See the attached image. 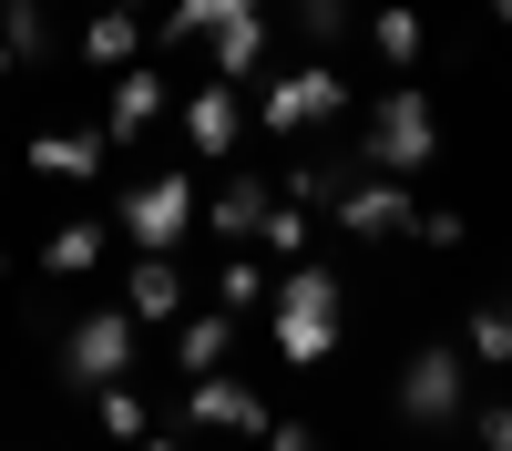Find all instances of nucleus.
Listing matches in <instances>:
<instances>
[{
  "mask_svg": "<svg viewBox=\"0 0 512 451\" xmlns=\"http://www.w3.org/2000/svg\"><path fill=\"white\" fill-rule=\"evenodd\" d=\"M267 328H277V359H287V369H328V359H338V328H349L338 267H308V257H297V267L267 287Z\"/></svg>",
  "mask_w": 512,
  "mask_h": 451,
  "instance_id": "1",
  "label": "nucleus"
},
{
  "mask_svg": "<svg viewBox=\"0 0 512 451\" xmlns=\"http://www.w3.org/2000/svg\"><path fill=\"white\" fill-rule=\"evenodd\" d=\"M359 154H369V175H431V164H441V103L431 93H420V82L400 72L390 82V93H379L369 103V123H359Z\"/></svg>",
  "mask_w": 512,
  "mask_h": 451,
  "instance_id": "2",
  "label": "nucleus"
},
{
  "mask_svg": "<svg viewBox=\"0 0 512 451\" xmlns=\"http://www.w3.org/2000/svg\"><path fill=\"white\" fill-rule=\"evenodd\" d=\"M195 216H205V195H195V175H134V185H113V226L134 236V257H175V246L195 236Z\"/></svg>",
  "mask_w": 512,
  "mask_h": 451,
  "instance_id": "3",
  "label": "nucleus"
},
{
  "mask_svg": "<svg viewBox=\"0 0 512 451\" xmlns=\"http://www.w3.org/2000/svg\"><path fill=\"white\" fill-rule=\"evenodd\" d=\"M349 103H359V93L338 82V62H297V72H277V82H267V103H256V123L297 144V134H318V123H338Z\"/></svg>",
  "mask_w": 512,
  "mask_h": 451,
  "instance_id": "4",
  "label": "nucleus"
},
{
  "mask_svg": "<svg viewBox=\"0 0 512 451\" xmlns=\"http://www.w3.org/2000/svg\"><path fill=\"white\" fill-rule=\"evenodd\" d=\"M461 390H472V380H461V349L451 339H420L400 359V421L410 431H451L461 421Z\"/></svg>",
  "mask_w": 512,
  "mask_h": 451,
  "instance_id": "5",
  "label": "nucleus"
},
{
  "mask_svg": "<svg viewBox=\"0 0 512 451\" xmlns=\"http://www.w3.org/2000/svg\"><path fill=\"white\" fill-rule=\"evenodd\" d=\"M328 226H338V236H359V246H390V236H410V226H420L410 175H349V185L328 195Z\"/></svg>",
  "mask_w": 512,
  "mask_h": 451,
  "instance_id": "6",
  "label": "nucleus"
},
{
  "mask_svg": "<svg viewBox=\"0 0 512 451\" xmlns=\"http://www.w3.org/2000/svg\"><path fill=\"white\" fill-rule=\"evenodd\" d=\"M123 369H134V308H93L62 339V380L72 390H103V380H123Z\"/></svg>",
  "mask_w": 512,
  "mask_h": 451,
  "instance_id": "7",
  "label": "nucleus"
},
{
  "mask_svg": "<svg viewBox=\"0 0 512 451\" xmlns=\"http://www.w3.org/2000/svg\"><path fill=\"white\" fill-rule=\"evenodd\" d=\"M185 421H205V431H236V441H256L277 421L267 410V390L256 380H236V369H205V380H185Z\"/></svg>",
  "mask_w": 512,
  "mask_h": 451,
  "instance_id": "8",
  "label": "nucleus"
},
{
  "mask_svg": "<svg viewBox=\"0 0 512 451\" xmlns=\"http://www.w3.org/2000/svg\"><path fill=\"white\" fill-rule=\"evenodd\" d=\"M164 103H175V93H164V72H154V62H123V72H113V103H103V144H144L154 123H164Z\"/></svg>",
  "mask_w": 512,
  "mask_h": 451,
  "instance_id": "9",
  "label": "nucleus"
},
{
  "mask_svg": "<svg viewBox=\"0 0 512 451\" xmlns=\"http://www.w3.org/2000/svg\"><path fill=\"white\" fill-rule=\"evenodd\" d=\"M123 308H134V328H175L185 318V257H134L123 267Z\"/></svg>",
  "mask_w": 512,
  "mask_h": 451,
  "instance_id": "10",
  "label": "nucleus"
},
{
  "mask_svg": "<svg viewBox=\"0 0 512 451\" xmlns=\"http://www.w3.org/2000/svg\"><path fill=\"white\" fill-rule=\"evenodd\" d=\"M175 113H185V144H195V154H236V144H246V103H236V82H205V93H185Z\"/></svg>",
  "mask_w": 512,
  "mask_h": 451,
  "instance_id": "11",
  "label": "nucleus"
},
{
  "mask_svg": "<svg viewBox=\"0 0 512 451\" xmlns=\"http://www.w3.org/2000/svg\"><path fill=\"white\" fill-rule=\"evenodd\" d=\"M185 369V380H205V369H226L236 359V308H205V318H175V349H164Z\"/></svg>",
  "mask_w": 512,
  "mask_h": 451,
  "instance_id": "12",
  "label": "nucleus"
},
{
  "mask_svg": "<svg viewBox=\"0 0 512 451\" xmlns=\"http://www.w3.org/2000/svg\"><path fill=\"white\" fill-rule=\"evenodd\" d=\"M267 205H277V185H267V175H226L216 195H205V226H216V236H236V246H246L256 226H267Z\"/></svg>",
  "mask_w": 512,
  "mask_h": 451,
  "instance_id": "13",
  "label": "nucleus"
},
{
  "mask_svg": "<svg viewBox=\"0 0 512 451\" xmlns=\"http://www.w3.org/2000/svg\"><path fill=\"white\" fill-rule=\"evenodd\" d=\"M82 62H93V72L144 62V11H123V0H113V11H93V21H82Z\"/></svg>",
  "mask_w": 512,
  "mask_h": 451,
  "instance_id": "14",
  "label": "nucleus"
},
{
  "mask_svg": "<svg viewBox=\"0 0 512 451\" xmlns=\"http://www.w3.org/2000/svg\"><path fill=\"white\" fill-rule=\"evenodd\" d=\"M103 134H31V175H62V185H93L103 175Z\"/></svg>",
  "mask_w": 512,
  "mask_h": 451,
  "instance_id": "15",
  "label": "nucleus"
},
{
  "mask_svg": "<svg viewBox=\"0 0 512 451\" xmlns=\"http://www.w3.org/2000/svg\"><path fill=\"white\" fill-rule=\"evenodd\" d=\"M205 52H216V82H246L256 62H267V0H256V11H236L216 41H205Z\"/></svg>",
  "mask_w": 512,
  "mask_h": 451,
  "instance_id": "16",
  "label": "nucleus"
},
{
  "mask_svg": "<svg viewBox=\"0 0 512 451\" xmlns=\"http://www.w3.org/2000/svg\"><path fill=\"white\" fill-rule=\"evenodd\" d=\"M369 41H379V62H390V72H410L420 52H431V21H420L410 0H390V11H369Z\"/></svg>",
  "mask_w": 512,
  "mask_h": 451,
  "instance_id": "17",
  "label": "nucleus"
},
{
  "mask_svg": "<svg viewBox=\"0 0 512 451\" xmlns=\"http://www.w3.org/2000/svg\"><path fill=\"white\" fill-rule=\"evenodd\" d=\"M93 267H103V226H93V216L41 236V277H93Z\"/></svg>",
  "mask_w": 512,
  "mask_h": 451,
  "instance_id": "18",
  "label": "nucleus"
},
{
  "mask_svg": "<svg viewBox=\"0 0 512 451\" xmlns=\"http://www.w3.org/2000/svg\"><path fill=\"white\" fill-rule=\"evenodd\" d=\"M236 11H256V0H164V52L175 41H216Z\"/></svg>",
  "mask_w": 512,
  "mask_h": 451,
  "instance_id": "19",
  "label": "nucleus"
},
{
  "mask_svg": "<svg viewBox=\"0 0 512 451\" xmlns=\"http://www.w3.org/2000/svg\"><path fill=\"white\" fill-rule=\"evenodd\" d=\"M93 421H103L113 441H144V431H154V410H144V390H123V380H103V390H93Z\"/></svg>",
  "mask_w": 512,
  "mask_h": 451,
  "instance_id": "20",
  "label": "nucleus"
},
{
  "mask_svg": "<svg viewBox=\"0 0 512 451\" xmlns=\"http://www.w3.org/2000/svg\"><path fill=\"white\" fill-rule=\"evenodd\" d=\"M461 359H492V369H512V308H472V328H461Z\"/></svg>",
  "mask_w": 512,
  "mask_h": 451,
  "instance_id": "21",
  "label": "nucleus"
},
{
  "mask_svg": "<svg viewBox=\"0 0 512 451\" xmlns=\"http://www.w3.org/2000/svg\"><path fill=\"white\" fill-rule=\"evenodd\" d=\"M0 41H11L21 62H41L52 52V11H41V0H0Z\"/></svg>",
  "mask_w": 512,
  "mask_h": 451,
  "instance_id": "22",
  "label": "nucleus"
},
{
  "mask_svg": "<svg viewBox=\"0 0 512 451\" xmlns=\"http://www.w3.org/2000/svg\"><path fill=\"white\" fill-rule=\"evenodd\" d=\"M297 31H308V41H318V62H328L338 41L359 31V0H297Z\"/></svg>",
  "mask_w": 512,
  "mask_h": 451,
  "instance_id": "23",
  "label": "nucleus"
},
{
  "mask_svg": "<svg viewBox=\"0 0 512 451\" xmlns=\"http://www.w3.org/2000/svg\"><path fill=\"white\" fill-rule=\"evenodd\" d=\"M256 246H277V257H308V205L277 195V205H267V226H256Z\"/></svg>",
  "mask_w": 512,
  "mask_h": 451,
  "instance_id": "24",
  "label": "nucleus"
},
{
  "mask_svg": "<svg viewBox=\"0 0 512 451\" xmlns=\"http://www.w3.org/2000/svg\"><path fill=\"white\" fill-rule=\"evenodd\" d=\"M216 308H236V318H246V308H267V267H246V257L216 267Z\"/></svg>",
  "mask_w": 512,
  "mask_h": 451,
  "instance_id": "25",
  "label": "nucleus"
},
{
  "mask_svg": "<svg viewBox=\"0 0 512 451\" xmlns=\"http://www.w3.org/2000/svg\"><path fill=\"white\" fill-rule=\"evenodd\" d=\"M256 451H328V441H318V421H267Z\"/></svg>",
  "mask_w": 512,
  "mask_h": 451,
  "instance_id": "26",
  "label": "nucleus"
},
{
  "mask_svg": "<svg viewBox=\"0 0 512 451\" xmlns=\"http://www.w3.org/2000/svg\"><path fill=\"white\" fill-rule=\"evenodd\" d=\"M410 236H420V246H441V257H451V246H461V236H472V226H461V216H451V205H431V216H420Z\"/></svg>",
  "mask_w": 512,
  "mask_h": 451,
  "instance_id": "27",
  "label": "nucleus"
},
{
  "mask_svg": "<svg viewBox=\"0 0 512 451\" xmlns=\"http://www.w3.org/2000/svg\"><path fill=\"white\" fill-rule=\"evenodd\" d=\"M482 451H512V400H502V410H482Z\"/></svg>",
  "mask_w": 512,
  "mask_h": 451,
  "instance_id": "28",
  "label": "nucleus"
},
{
  "mask_svg": "<svg viewBox=\"0 0 512 451\" xmlns=\"http://www.w3.org/2000/svg\"><path fill=\"white\" fill-rule=\"evenodd\" d=\"M123 451H185V441H154V431H144V441H123Z\"/></svg>",
  "mask_w": 512,
  "mask_h": 451,
  "instance_id": "29",
  "label": "nucleus"
},
{
  "mask_svg": "<svg viewBox=\"0 0 512 451\" xmlns=\"http://www.w3.org/2000/svg\"><path fill=\"white\" fill-rule=\"evenodd\" d=\"M492 21H502V31H512V0H492Z\"/></svg>",
  "mask_w": 512,
  "mask_h": 451,
  "instance_id": "30",
  "label": "nucleus"
},
{
  "mask_svg": "<svg viewBox=\"0 0 512 451\" xmlns=\"http://www.w3.org/2000/svg\"><path fill=\"white\" fill-rule=\"evenodd\" d=\"M11 62H21V52H11V41H0V72H11Z\"/></svg>",
  "mask_w": 512,
  "mask_h": 451,
  "instance_id": "31",
  "label": "nucleus"
},
{
  "mask_svg": "<svg viewBox=\"0 0 512 451\" xmlns=\"http://www.w3.org/2000/svg\"><path fill=\"white\" fill-rule=\"evenodd\" d=\"M0 267H11V246H0Z\"/></svg>",
  "mask_w": 512,
  "mask_h": 451,
  "instance_id": "32",
  "label": "nucleus"
},
{
  "mask_svg": "<svg viewBox=\"0 0 512 451\" xmlns=\"http://www.w3.org/2000/svg\"><path fill=\"white\" fill-rule=\"evenodd\" d=\"M123 11H144V0H123Z\"/></svg>",
  "mask_w": 512,
  "mask_h": 451,
  "instance_id": "33",
  "label": "nucleus"
}]
</instances>
